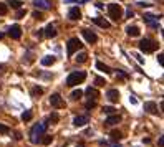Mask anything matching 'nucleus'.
Masks as SVG:
<instances>
[{
  "mask_svg": "<svg viewBox=\"0 0 164 147\" xmlns=\"http://www.w3.org/2000/svg\"><path fill=\"white\" fill-rule=\"evenodd\" d=\"M85 79H86V73L85 71H73V73H70V76L67 78V86H70V88L78 86Z\"/></svg>",
  "mask_w": 164,
  "mask_h": 147,
  "instance_id": "f257e3e1",
  "label": "nucleus"
},
{
  "mask_svg": "<svg viewBox=\"0 0 164 147\" xmlns=\"http://www.w3.org/2000/svg\"><path fill=\"white\" fill-rule=\"evenodd\" d=\"M45 130H47V124H35L33 127H32V132H30V142L32 144H38L42 136L45 134Z\"/></svg>",
  "mask_w": 164,
  "mask_h": 147,
  "instance_id": "f03ea898",
  "label": "nucleus"
},
{
  "mask_svg": "<svg viewBox=\"0 0 164 147\" xmlns=\"http://www.w3.org/2000/svg\"><path fill=\"white\" fill-rule=\"evenodd\" d=\"M158 42H154V40L151 38H143L141 42H139V50H141L143 53H154L156 50H158Z\"/></svg>",
  "mask_w": 164,
  "mask_h": 147,
  "instance_id": "7ed1b4c3",
  "label": "nucleus"
},
{
  "mask_svg": "<svg viewBox=\"0 0 164 147\" xmlns=\"http://www.w3.org/2000/svg\"><path fill=\"white\" fill-rule=\"evenodd\" d=\"M108 13H109V18H113L114 22H120V20L123 18L121 5H118V3H109L108 5Z\"/></svg>",
  "mask_w": 164,
  "mask_h": 147,
  "instance_id": "20e7f679",
  "label": "nucleus"
},
{
  "mask_svg": "<svg viewBox=\"0 0 164 147\" xmlns=\"http://www.w3.org/2000/svg\"><path fill=\"white\" fill-rule=\"evenodd\" d=\"M81 42L78 38H70L68 40V43H67V53H68V56H73L78 50H81Z\"/></svg>",
  "mask_w": 164,
  "mask_h": 147,
  "instance_id": "39448f33",
  "label": "nucleus"
},
{
  "mask_svg": "<svg viewBox=\"0 0 164 147\" xmlns=\"http://www.w3.org/2000/svg\"><path fill=\"white\" fill-rule=\"evenodd\" d=\"M81 35L85 36V40H86L88 43H96L98 42V36H96V33L93 30H90V28H83V30H81Z\"/></svg>",
  "mask_w": 164,
  "mask_h": 147,
  "instance_id": "423d86ee",
  "label": "nucleus"
},
{
  "mask_svg": "<svg viewBox=\"0 0 164 147\" xmlns=\"http://www.w3.org/2000/svg\"><path fill=\"white\" fill-rule=\"evenodd\" d=\"M50 104L53 106V108H56V109L65 108V101H63V97H61V96L58 94V93L51 94V97H50Z\"/></svg>",
  "mask_w": 164,
  "mask_h": 147,
  "instance_id": "0eeeda50",
  "label": "nucleus"
},
{
  "mask_svg": "<svg viewBox=\"0 0 164 147\" xmlns=\"http://www.w3.org/2000/svg\"><path fill=\"white\" fill-rule=\"evenodd\" d=\"M9 36L13 40H20L22 38V28H20V25H12L9 28Z\"/></svg>",
  "mask_w": 164,
  "mask_h": 147,
  "instance_id": "6e6552de",
  "label": "nucleus"
},
{
  "mask_svg": "<svg viewBox=\"0 0 164 147\" xmlns=\"http://www.w3.org/2000/svg\"><path fill=\"white\" fill-rule=\"evenodd\" d=\"M68 18L73 20V22L80 20V18H81V10L78 9V7H71V9L68 10Z\"/></svg>",
  "mask_w": 164,
  "mask_h": 147,
  "instance_id": "1a4fd4ad",
  "label": "nucleus"
},
{
  "mask_svg": "<svg viewBox=\"0 0 164 147\" xmlns=\"http://www.w3.org/2000/svg\"><path fill=\"white\" fill-rule=\"evenodd\" d=\"M106 97H108L111 103H118V101H120V91H118V89H109V91L106 93Z\"/></svg>",
  "mask_w": 164,
  "mask_h": 147,
  "instance_id": "9d476101",
  "label": "nucleus"
},
{
  "mask_svg": "<svg viewBox=\"0 0 164 147\" xmlns=\"http://www.w3.org/2000/svg\"><path fill=\"white\" fill-rule=\"evenodd\" d=\"M144 111L149 114H158V104L153 101H147V103H144Z\"/></svg>",
  "mask_w": 164,
  "mask_h": 147,
  "instance_id": "9b49d317",
  "label": "nucleus"
},
{
  "mask_svg": "<svg viewBox=\"0 0 164 147\" xmlns=\"http://www.w3.org/2000/svg\"><path fill=\"white\" fill-rule=\"evenodd\" d=\"M120 122H121V116H118V114H111V116L105 121V124L106 126H114V124H120Z\"/></svg>",
  "mask_w": 164,
  "mask_h": 147,
  "instance_id": "f8f14e48",
  "label": "nucleus"
},
{
  "mask_svg": "<svg viewBox=\"0 0 164 147\" xmlns=\"http://www.w3.org/2000/svg\"><path fill=\"white\" fill-rule=\"evenodd\" d=\"M85 124H88V116H76L73 121V126H76V127H81Z\"/></svg>",
  "mask_w": 164,
  "mask_h": 147,
  "instance_id": "ddd939ff",
  "label": "nucleus"
},
{
  "mask_svg": "<svg viewBox=\"0 0 164 147\" xmlns=\"http://www.w3.org/2000/svg\"><path fill=\"white\" fill-rule=\"evenodd\" d=\"M93 22H95L98 27H101V28H109V27H111V23H109L108 20H105V18H101V17L93 18Z\"/></svg>",
  "mask_w": 164,
  "mask_h": 147,
  "instance_id": "4468645a",
  "label": "nucleus"
},
{
  "mask_svg": "<svg viewBox=\"0 0 164 147\" xmlns=\"http://www.w3.org/2000/svg\"><path fill=\"white\" fill-rule=\"evenodd\" d=\"M43 31H45V36H48V38H55V36H56V28L53 27L51 23H50V25H47V28H45Z\"/></svg>",
  "mask_w": 164,
  "mask_h": 147,
  "instance_id": "2eb2a0df",
  "label": "nucleus"
},
{
  "mask_svg": "<svg viewBox=\"0 0 164 147\" xmlns=\"http://www.w3.org/2000/svg\"><path fill=\"white\" fill-rule=\"evenodd\" d=\"M33 5L36 7V9H43V10L50 9V3H48L47 0H33Z\"/></svg>",
  "mask_w": 164,
  "mask_h": 147,
  "instance_id": "dca6fc26",
  "label": "nucleus"
},
{
  "mask_svg": "<svg viewBox=\"0 0 164 147\" xmlns=\"http://www.w3.org/2000/svg\"><path fill=\"white\" fill-rule=\"evenodd\" d=\"M55 61H56V58L53 55H47L45 58H42V64H43V66H51Z\"/></svg>",
  "mask_w": 164,
  "mask_h": 147,
  "instance_id": "f3484780",
  "label": "nucleus"
},
{
  "mask_svg": "<svg viewBox=\"0 0 164 147\" xmlns=\"http://www.w3.org/2000/svg\"><path fill=\"white\" fill-rule=\"evenodd\" d=\"M96 68L100 69V71H103L106 73V75H109V73H113V69L108 66V64H105V63H101V61H96Z\"/></svg>",
  "mask_w": 164,
  "mask_h": 147,
  "instance_id": "a211bd4d",
  "label": "nucleus"
},
{
  "mask_svg": "<svg viewBox=\"0 0 164 147\" xmlns=\"http://www.w3.org/2000/svg\"><path fill=\"white\" fill-rule=\"evenodd\" d=\"M154 15H144V22L147 23L149 27H153V28H158L159 25H158V22H154Z\"/></svg>",
  "mask_w": 164,
  "mask_h": 147,
  "instance_id": "6ab92c4d",
  "label": "nucleus"
},
{
  "mask_svg": "<svg viewBox=\"0 0 164 147\" xmlns=\"http://www.w3.org/2000/svg\"><path fill=\"white\" fill-rule=\"evenodd\" d=\"M126 33H128L129 36H139V28L134 27V25H133V27L129 25L128 28H126Z\"/></svg>",
  "mask_w": 164,
  "mask_h": 147,
  "instance_id": "aec40b11",
  "label": "nucleus"
},
{
  "mask_svg": "<svg viewBox=\"0 0 164 147\" xmlns=\"http://www.w3.org/2000/svg\"><path fill=\"white\" fill-rule=\"evenodd\" d=\"M109 136H111V141H113V142H118V141H120V139L123 137V134H121V130H118V129H113Z\"/></svg>",
  "mask_w": 164,
  "mask_h": 147,
  "instance_id": "412c9836",
  "label": "nucleus"
},
{
  "mask_svg": "<svg viewBox=\"0 0 164 147\" xmlns=\"http://www.w3.org/2000/svg\"><path fill=\"white\" fill-rule=\"evenodd\" d=\"M86 94L90 96V97H93V101L96 99V97H100V93H98V89H95V88H91L90 86L88 89H86Z\"/></svg>",
  "mask_w": 164,
  "mask_h": 147,
  "instance_id": "4be33fe9",
  "label": "nucleus"
},
{
  "mask_svg": "<svg viewBox=\"0 0 164 147\" xmlns=\"http://www.w3.org/2000/svg\"><path fill=\"white\" fill-rule=\"evenodd\" d=\"M40 142H42L43 145H50L53 142V137L51 136H42V139H40Z\"/></svg>",
  "mask_w": 164,
  "mask_h": 147,
  "instance_id": "5701e85b",
  "label": "nucleus"
},
{
  "mask_svg": "<svg viewBox=\"0 0 164 147\" xmlns=\"http://www.w3.org/2000/svg\"><path fill=\"white\" fill-rule=\"evenodd\" d=\"M7 5H10L12 9H20V7L23 5V3L20 2V0H9V3H7Z\"/></svg>",
  "mask_w": 164,
  "mask_h": 147,
  "instance_id": "b1692460",
  "label": "nucleus"
},
{
  "mask_svg": "<svg viewBox=\"0 0 164 147\" xmlns=\"http://www.w3.org/2000/svg\"><path fill=\"white\" fill-rule=\"evenodd\" d=\"M43 94V88H40V86H35L33 89H32V96L36 97V96H42Z\"/></svg>",
  "mask_w": 164,
  "mask_h": 147,
  "instance_id": "393cba45",
  "label": "nucleus"
},
{
  "mask_svg": "<svg viewBox=\"0 0 164 147\" xmlns=\"http://www.w3.org/2000/svg\"><path fill=\"white\" fill-rule=\"evenodd\" d=\"M86 60H88V55H86V53H80V55H78L76 58H75L76 63H85Z\"/></svg>",
  "mask_w": 164,
  "mask_h": 147,
  "instance_id": "a878e982",
  "label": "nucleus"
},
{
  "mask_svg": "<svg viewBox=\"0 0 164 147\" xmlns=\"http://www.w3.org/2000/svg\"><path fill=\"white\" fill-rule=\"evenodd\" d=\"M81 96H83V91H81V89H75V91L71 93V99H73V101L80 99Z\"/></svg>",
  "mask_w": 164,
  "mask_h": 147,
  "instance_id": "bb28decb",
  "label": "nucleus"
},
{
  "mask_svg": "<svg viewBox=\"0 0 164 147\" xmlns=\"http://www.w3.org/2000/svg\"><path fill=\"white\" fill-rule=\"evenodd\" d=\"M32 119V111H23V114H22V121L23 122H28Z\"/></svg>",
  "mask_w": 164,
  "mask_h": 147,
  "instance_id": "cd10ccee",
  "label": "nucleus"
},
{
  "mask_svg": "<svg viewBox=\"0 0 164 147\" xmlns=\"http://www.w3.org/2000/svg\"><path fill=\"white\" fill-rule=\"evenodd\" d=\"M7 12H9V5L3 2H0V15H5Z\"/></svg>",
  "mask_w": 164,
  "mask_h": 147,
  "instance_id": "c85d7f7f",
  "label": "nucleus"
},
{
  "mask_svg": "<svg viewBox=\"0 0 164 147\" xmlns=\"http://www.w3.org/2000/svg\"><path fill=\"white\" fill-rule=\"evenodd\" d=\"M48 121H51L53 124H55V122H58V121H60V116H58L56 112H51V114H50V117H48Z\"/></svg>",
  "mask_w": 164,
  "mask_h": 147,
  "instance_id": "c756f323",
  "label": "nucleus"
},
{
  "mask_svg": "<svg viewBox=\"0 0 164 147\" xmlns=\"http://www.w3.org/2000/svg\"><path fill=\"white\" fill-rule=\"evenodd\" d=\"M95 84H96V86H105L106 81L103 78H100V76H96V78H95Z\"/></svg>",
  "mask_w": 164,
  "mask_h": 147,
  "instance_id": "7c9ffc66",
  "label": "nucleus"
},
{
  "mask_svg": "<svg viewBox=\"0 0 164 147\" xmlns=\"http://www.w3.org/2000/svg\"><path fill=\"white\" fill-rule=\"evenodd\" d=\"M9 132H10L9 126H5V124H0V134H9Z\"/></svg>",
  "mask_w": 164,
  "mask_h": 147,
  "instance_id": "2f4dec72",
  "label": "nucleus"
},
{
  "mask_svg": "<svg viewBox=\"0 0 164 147\" xmlns=\"http://www.w3.org/2000/svg\"><path fill=\"white\" fill-rule=\"evenodd\" d=\"M85 108H86L88 111H91L93 108H96V101H88V103H86V106H85Z\"/></svg>",
  "mask_w": 164,
  "mask_h": 147,
  "instance_id": "473e14b6",
  "label": "nucleus"
},
{
  "mask_svg": "<svg viewBox=\"0 0 164 147\" xmlns=\"http://www.w3.org/2000/svg\"><path fill=\"white\" fill-rule=\"evenodd\" d=\"M103 112H106V114H109V116H111V114L114 112V108H111V106H105V108H103Z\"/></svg>",
  "mask_w": 164,
  "mask_h": 147,
  "instance_id": "72a5a7b5",
  "label": "nucleus"
},
{
  "mask_svg": "<svg viewBox=\"0 0 164 147\" xmlns=\"http://www.w3.org/2000/svg\"><path fill=\"white\" fill-rule=\"evenodd\" d=\"M33 18H35V20H43V13L36 10V12H33Z\"/></svg>",
  "mask_w": 164,
  "mask_h": 147,
  "instance_id": "f704fd0d",
  "label": "nucleus"
},
{
  "mask_svg": "<svg viewBox=\"0 0 164 147\" xmlns=\"http://www.w3.org/2000/svg\"><path fill=\"white\" fill-rule=\"evenodd\" d=\"M27 15V10H23V9H18V12H17V18H23Z\"/></svg>",
  "mask_w": 164,
  "mask_h": 147,
  "instance_id": "c9c22d12",
  "label": "nucleus"
},
{
  "mask_svg": "<svg viewBox=\"0 0 164 147\" xmlns=\"http://www.w3.org/2000/svg\"><path fill=\"white\" fill-rule=\"evenodd\" d=\"M35 36H36V38H42V36H43V30H36L35 31Z\"/></svg>",
  "mask_w": 164,
  "mask_h": 147,
  "instance_id": "e433bc0d",
  "label": "nucleus"
},
{
  "mask_svg": "<svg viewBox=\"0 0 164 147\" xmlns=\"http://www.w3.org/2000/svg\"><path fill=\"white\" fill-rule=\"evenodd\" d=\"M133 10H131V9H128V12H126V17H128V18H133Z\"/></svg>",
  "mask_w": 164,
  "mask_h": 147,
  "instance_id": "4c0bfd02",
  "label": "nucleus"
},
{
  "mask_svg": "<svg viewBox=\"0 0 164 147\" xmlns=\"http://www.w3.org/2000/svg\"><path fill=\"white\" fill-rule=\"evenodd\" d=\"M162 58H164V55H162V53H159V56H158V61H159V64H162V63H164V60H162Z\"/></svg>",
  "mask_w": 164,
  "mask_h": 147,
  "instance_id": "58836bf2",
  "label": "nucleus"
},
{
  "mask_svg": "<svg viewBox=\"0 0 164 147\" xmlns=\"http://www.w3.org/2000/svg\"><path fill=\"white\" fill-rule=\"evenodd\" d=\"M15 139H17V141H20V139H22V134L17 132V134H15Z\"/></svg>",
  "mask_w": 164,
  "mask_h": 147,
  "instance_id": "ea45409f",
  "label": "nucleus"
},
{
  "mask_svg": "<svg viewBox=\"0 0 164 147\" xmlns=\"http://www.w3.org/2000/svg\"><path fill=\"white\" fill-rule=\"evenodd\" d=\"M129 101H131V104H136V103H138L136 97H129Z\"/></svg>",
  "mask_w": 164,
  "mask_h": 147,
  "instance_id": "a19ab883",
  "label": "nucleus"
},
{
  "mask_svg": "<svg viewBox=\"0 0 164 147\" xmlns=\"http://www.w3.org/2000/svg\"><path fill=\"white\" fill-rule=\"evenodd\" d=\"M159 145H161V147L164 145V137H159Z\"/></svg>",
  "mask_w": 164,
  "mask_h": 147,
  "instance_id": "79ce46f5",
  "label": "nucleus"
},
{
  "mask_svg": "<svg viewBox=\"0 0 164 147\" xmlns=\"http://www.w3.org/2000/svg\"><path fill=\"white\" fill-rule=\"evenodd\" d=\"M71 2H76V0H65V3H71Z\"/></svg>",
  "mask_w": 164,
  "mask_h": 147,
  "instance_id": "37998d69",
  "label": "nucleus"
},
{
  "mask_svg": "<svg viewBox=\"0 0 164 147\" xmlns=\"http://www.w3.org/2000/svg\"><path fill=\"white\" fill-rule=\"evenodd\" d=\"M3 38V33H0V40H2Z\"/></svg>",
  "mask_w": 164,
  "mask_h": 147,
  "instance_id": "c03bdc74",
  "label": "nucleus"
},
{
  "mask_svg": "<svg viewBox=\"0 0 164 147\" xmlns=\"http://www.w3.org/2000/svg\"><path fill=\"white\" fill-rule=\"evenodd\" d=\"M113 147H121V145H113Z\"/></svg>",
  "mask_w": 164,
  "mask_h": 147,
  "instance_id": "a18cd8bd",
  "label": "nucleus"
},
{
  "mask_svg": "<svg viewBox=\"0 0 164 147\" xmlns=\"http://www.w3.org/2000/svg\"><path fill=\"white\" fill-rule=\"evenodd\" d=\"M81 2H88V0H81Z\"/></svg>",
  "mask_w": 164,
  "mask_h": 147,
  "instance_id": "49530a36",
  "label": "nucleus"
},
{
  "mask_svg": "<svg viewBox=\"0 0 164 147\" xmlns=\"http://www.w3.org/2000/svg\"><path fill=\"white\" fill-rule=\"evenodd\" d=\"M2 68H3V66H2V64H0V69H2Z\"/></svg>",
  "mask_w": 164,
  "mask_h": 147,
  "instance_id": "de8ad7c7",
  "label": "nucleus"
}]
</instances>
